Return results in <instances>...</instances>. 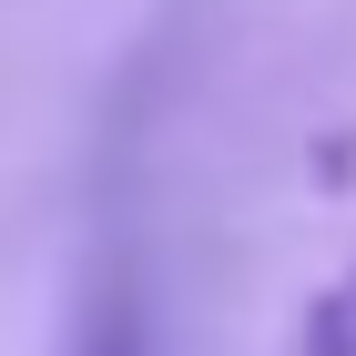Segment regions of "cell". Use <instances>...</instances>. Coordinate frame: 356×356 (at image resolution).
Segmentation results:
<instances>
[{"mask_svg":"<svg viewBox=\"0 0 356 356\" xmlns=\"http://www.w3.org/2000/svg\"><path fill=\"white\" fill-rule=\"evenodd\" d=\"M61 356H153V275H143V245L122 224H112L102 245H92V265H82Z\"/></svg>","mask_w":356,"mask_h":356,"instance_id":"1","label":"cell"},{"mask_svg":"<svg viewBox=\"0 0 356 356\" xmlns=\"http://www.w3.org/2000/svg\"><path fill=\"white\" fill-rule=\"evenodd\" d=\"M305 356H356V265L326 285V305H316V326H305Z\"/></svg>","mask_w":356,"mask_h":356,"instance_id":"2","label":"cell"}]
</instances>
